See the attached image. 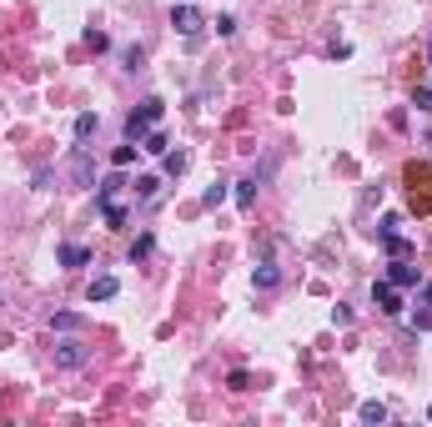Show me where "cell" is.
<instances>
[{"label": "cell", "mask_w": 432, "mask_h": 427, "mask_svg": "<svg viewBox=\"0 0 432 427\" xmlns=\"http://www.w3.org/2000/svg\"><path fill=\"white\" fill-rule=\"evenodd\" d=\"M256 186H261L256 176H251V181H237V206H251V196H256Z\"/></svg>", "instance_id": "44dd1931"}, {"label": "cell", "mask_w": 432, "mask_h": 427, "mask_svg": "<svg viewBox=\"0 0 432 427\" xmlns=\"http://www.w3.org/2000/svg\"><path fill=\"white\" fill-rule=\"evenodd\" d=\"M50 327H56V332H81V327H86V317H76V312H56V317H50Z\"/></svg>", "instance_id": "5bb4252c"}, {"label": "cell", "mask_w": 432, "mask_h": 427, "mask_svg": "<svg viewBox=\"0 0 432 427\" xmlns=\"http://www.w3.org/2000/svg\"><path fill=\"white\" fill-rule=\"evenodd\" d=\"M56 261L76 272V266H86V261H91V251H86L81 241H61V246H56Z\"/></svg>", "instance_id": "52a82bcc"}, {"label": "cell", "mask_w": 432, "mask_h": 427, "mask_svg": "<svg viewBox=\"0 0 432 427\" xmlns=\"http://www.w3.org/2000/svg\"><path fill=\"white\" fill-rule=\"evenodd\" d=\"M96 126H101V116H96V111H81L71 131H76V141H91V136H96Z\"/></svg>", "instance_id": "4fadbf2b"}, {"label": "cell", "mask_w": 432, "mask_h": 427, "mask_svg": "<svg viewBox=\"0 0 432 427\" xmlns=\"http://www.w3.org/2000/svg\"><path fill=\"white\" fill-rule=\"evenodd\" d=\"M141 61H146V56H141V45H131V50H126V71H141Z\"/></svg>", "instance_id": "83f0119b"}, {"label": "cell", "mask_w": 432, "mask_h": 427, "mask_svg": "<svg viewBox=\"0 0 432 427\" xmlns=\"http://www.w3.org/2000/svg\"><path fill=\"white\" fill-rule=\"evenodd\" d=\"M387 282L402 287V292H412V287H422V272H417L407 256H392V261H387Z\"/></svg>", "instance_id": "277c9868"}, {"label": "cell", "mask_w": 432, "mask_h": 427, "mask_svg": "<svg viewBox=\"0 0 432 427\" xmlns=\"http://www.w3.org/2000/svg\"><path fill=\"white\" fill-rule=\"evenodd\" d=\"M136 151H141L136 141H126V146H116V151H111V166H116V171H126V166L136 161Z\"/></svg>", "instance_id": "2e32d148"}, {"label": "cell", "mask_w": 432, "mask_h": 427, "mask_svg": "<svg viewBox=\"0 0 432 427\" xmlns=\"http://www.w3.org/2000/svg\"><path fill=\"white\" fill-rule=\"evenodd\" d=\"M382 246H387V256H412V241H407V237H397L392 227H382Z\"/></svg>", "instance_id": "7c38bea8"}, {"label": "cell", "mask_w": 432, "mask_h": 427, "mask_svg": "<svg viewBox=\"0 0 432 427\" xmlns=\"http://www.w3.org/2000/svg\"><path fill=\"white\" fill-rule=\"evenodd\" d=\"M161 111H166V101H156V96H151V101H141L136 111L126 116V141H136V146H141V136L161 121Z\"/></svg>", "instance_id": "6da1fadb"}, {"label": "cell", "mask_w": 432, "mask_h": 427, "mask_svg": "<svg viewBox=\"0 0 432 427\" xmlns=\"http://www.w3.org/2000/svg\"><path fill=\"white\" fill-rule=\"evenodd\" d=\"M427 417H432V402H427Z\"/></svg>", "instance_id": "4dcf8cb0"}, {"label": "cell", "mask_w": 432, "mask_h": 427, "mask_svg": "<svg viewBox=\"0 0 432 427\" xmlns=\"http://www.w3.org/2000/svg\"><path fill=\"white\" fill-rule=\"evenodd\" d=\"M96 206H101V217H106V227H116V232H121V227L131 222V217H126V206H116V196H111V201H96Z\"/></svg>", "instance_id": "8fae6325"}, {"label": "cell", "mask_w": 432, "mask_h": 427, "mask_svg": "<svg viewBox=\"0 0 432 427\" xmlns=\"http://www.w3.org/2000/svg\"><path fill=\"white\" fill-rule=\"evenodd\" d=\"M357 417H362V422H387V407H382V402H362Z\"/></svg>", "instance_id": "ac0fdd59"}, {"label": "cell", "mask_w": 432, "mask_h": 427, "mask_svg": "<svg viewBox=\"0 0 432 427\" xmlns=\"http://www.w3.org/2000/svg\"><path fill=\"white\" fill-rule=\"evenodd\" d=\"M251 287H256V292H277V287H282V272H277L272 261H261L256 272H251Z\"/></svg>", "instance_id": "ba28073f"}, {"label": "cell", "mask_w": 432, "mask_h": 427, "mask_svg": "<svg viewBox=\"0 0 432 427\" xmlns=\"http://www.w3.org/2000/svg\"><path fill=\"white\" fill-rule=\"evenodd\" d=\"M141 151H146V156H166V151H171V141H166V131H156V126H151V131L141 136Z\"/></svg>", "instance_id": "30bf717a"}, {"label": "cell", "mask_w": 432, "mask_h": 427, "mask_svg": "<svg viewBox=\"0 0 432 427\" xmlns=\"http://www.w3.org/2000/svg\"><path fill=\"white\" fill-rule=\"evenodd\" d=\"M161 166H166V176H181V171L191 166V156H186V151H166V156H161Z\"/></svg>", "instance_id": "9a60e30c"}, {"label": "cell", "mask_w": 432, "mask_h": 427, "mask_svg": "<svg viewBox=\"0 0 432 427\" xmlns=\"http://www.w3.org/2000/svg\"><path fill=\"white\" fill-rule=\"evenodd\" d=\"M151 246H156V241H151V232H141V237L131 241V261H146V256H151Z\"/></svg>", "instance_id": "d6986e66"}, {"label": "cell", "mask_w": 432, "mask_h": 427, "mask_svg": "<svg viewBox=\"0 0 432 427\" xmlns=\"http://www.w3.org/2000/svg\"><path fill=\"white\" fill-rule=\"evenodd\" d=\"M412 332H432V307H417L412 312Z\"/></svg>", "instance_id": "7402d4cb"}, {"label": "cell", "mask_w": 432, "mask_h": 427, "mask_svg": "<svg viewBox=\"0 0 432 427\" xmlns=\"http://www.w3.org/2000/svg\"><path fill=\"white\" fill-rule=\"evenodd\" d=\"M156 191H161V176H141V181H136V196H141V201H151Z\"/></svg>", "instance_id": "ffe728a7"}, {"label": "cell", "mask_w": 432, "mask_h": 427, "mask_svg": "<svg viewBox=\"0 0 432 427\" xmlns=\"http://www.w3.org/2000/svg\"><path fill=\"white\" fill-rule=\"evenodd\" d=\"M372 302H377V312L397 317V312H402V287H392L387 277H382V282H372Z\"/></svg>", "instance_id": "5b68a950"}, {"label": "cell", "mask_w": 432, "mask_h": 427, "mask_svg": "<svg viewBox=\"0 0 432 427\" xmlns=\"http://www.w3.org/2000/svg\"><path fill=\"white\" fill-rule=\"evenodd\" d=\"M427 61H432V35H427Z\"/></svg>", "instance_id": "f546056e"}, {"label": "cell", "mask_w": 432, "mask_h": 427, "mask_svg": "<svg viewBox=\"0 0 432 427\" xmlns=\"http://www.w3.org/2000/svg\"><path fill=\"white\" fill-rule=\"evenodd\" d=\"M227 387H232V392H246V387H251V377H246V372L237 367V372H232V377H227Z\"/></svg>", "instance_id": "cb8c5ba5"}, {"label": "cell", "mask_w": 432, "mask_h": 427, "mask_svg": "<svg viewBox=\"0 0 432 427\" xmlns=\"http://www.w3.org/2000/svg\"><path fill=\"white\" fill-rule=\"evenodd\" d=\"M116 292H121V282H116L111 272H106V277H96V282L86 287V297H91V302H111Z\"/></svg>", "instance_id": "9c48e42d"}, {"label": "cell", "mask_w": 432, "mask_h": 427, "mask_svg": "<svg viewBox=\"0 0 432 427\" xmlns=\"http://www.w3.org/2000/svg\"><path fill=\"white\" fill-rule=\"evenodd\" d=\"M412 106H417V111H427V116H432V86H417V91H412Z\"/></svg>", "instance_id": "603a6c76"}, {"label": "cell", "mask_w": 432, "mask_h": 427, "mask_svg": "<svg viewBox=\"0 0 432 427\" xmlns=\"http://www.w3.org/2000/svg\"><path fill=\"white\" fill-rule=\"evenodd\" d=\"M216 35H237V16H216Z\"/></svg>", "instance_id": "d4e9b609"}, {"label": "cell", "mask_w": 432, "mask_h": 427, "mask_svg": "<svg viewBox=\"0 0 432 427\" xmlns=\"http://www.w3.org/2000/svg\"><path fill=\"white\" fill-rule=\"evenodd\" d=\"M71 181H76V186H96V161H91L86 146L71 151Z\"/></svg>", "instance_id": "8992f818"}, {"label": "cell", "mask_w": 432, "mask_h": 427, "mask_svg": "<svg viewBox=\"0 0 432 427\" xmlns=\"http://www.w3.org/2000/svg\"><path fill=\"white\" fill-rule=\"evenodd\" d=\"M332 322H337V327H347V322H352V307H347V302H337V307H332Z\"/></svg>", "instance_id": "484cf974"}, {"label": "cell", "mask_w": 432, "mask_h": 427, "mask_svg": "<svg viewBox=\"0 0 432 427\" xmlns=\"http://www.w3.org/2000/svg\"><path fill=\"white\" fill-rule=\"evenodd\" d=\"M227 201V181H216V186H206V196H201V206L206 211H216V206H222Z\"/></svg>", "instance_id": "e0dca14e"}, {"label": "cell", "mask_w": 432, "mask_h": 427, "mask_svg": "<svg viewBox=\"0 0 432 427\" xmlns=\"http://www.w3.org/2000/svg\"><path fill=\"white\" fill-rule=\"evenodd\" d=\"M86 40H91V45H96V50H111V35H106V30H91V35H86Z\"/></svg>", "instance_id": "4316f807"}, {"label": "cell", "mask_w": 432, "mask_h": 427, "mask_svg": "<svg viewBox=\"0 0 432 427\" xmlns=\"http://www.w3.org/2000/svg\"><path fill=\"white\" fill-rule=\"evenodd\" d=\"M171 25L186 35V45L196 50L201 45V25H206V16H201V6H171Z\"/></svg>", "instance_id": "7a4b0ae2"}, {"label": "cell", "mask_w": 432, "mask_h": 427, "mask_svg": "<svg viewBox=\"0 0 432 427\" xmlns=\"http://www.w3.org/2000/svg\"><path fill=\"white\" fill-rule=\"evenodd\" d=\"M50 357H56V367L76 372V367H86V362H91V347H86V342H76V337H66V342H56V352H50Z\"/></svg>", "instance_id": "3957f363"}, {"label": "cell", "mask_w": 432, "mask_h": 427, "mask_svg": "<svg viewBox=\"0 0 432 427\" xmlns=\"http://www.w3.org/2000/svg\"><path fill=\"white\" fill-rule=\"evenodd\" d=\"M422 307H432V282H427V287H422Z\"/></svg>", "instance_id": "f1b7e54d"}]
</instances>
